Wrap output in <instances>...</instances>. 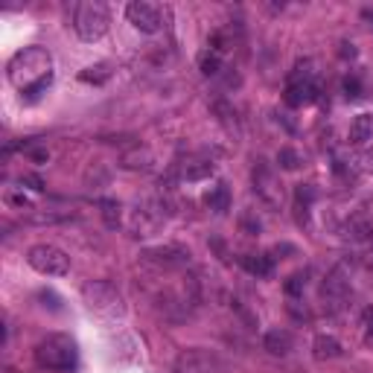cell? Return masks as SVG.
<instances>
[{"mask_svg": "<svg viewBox=\"0 0 373 373\" xmlns=\"http://www.w3.org/2000/svg\"><path fill=\"white\" fill-rule=\"evenodd\" d=\"M251 178H254V190H257V195L263 198L265 205L277 207V205L283 202V190H280L277 172H275V166H271V163L257 161V166H254V172H251Z\"/></svg>", "mask_w": 373, "mask_h": 373, "instance_id": "obj_10", "label": "cell"}, {"mask_svg": "<svg viewBox=\"0 0 373 373\" xmlns=\"http://www.w3.org/2000/svg\"><path fill=\"white\" fill-rule=\"evenodd\" d=\"M344 353V347L335 335H315L312 341V356L315 359H338Z\"/></svg>", "mask_w": 373, "mask_h": 373, "instance_id": "obj_14", "label": "cell"}, {"mask_svg": "<svg viewBox=\"0 0 373 373\" xmlns=\"http://www.w3.org/2000/svg\"><path fill=\"white\" fill-rule=\"evenodd\" d=\"M6 205L9 207H27V210H33V202H30V198L27 195H23V193H6Z\"/></svg>", "mask_w": 373, "mask_h": 373, "instance_id": "obj_23", "label": "cell"}, {"mask_svg": "<svg viewBox=\"0 0 373 373\" xmlns=\"http://www.w3.org/2000/svg\"><path fill=\"white\" fill-rule=\"evenodd\" d=\"M9 82L23 93L27 103L38 99V93L53 79V56L44 47H23L6 64Z\"/></svg>", "mask_w": 373, "mask_h": 373, "instance_id": "obj_1", "label": "cell"}, {"mask_svg": "<svg viewBox=\"0 0 373 373\" xmlns=\"http://www.w3.org/2000/svg\"><path fill=\"white\" fill-rule=\"evenodd\" d=\"M210 176H213V163H207V161H195V163L184 166L187 181H202V178H210Z\"/></svg>", "mask_w": 373, "mask_h": 373, "instance_id": "obj_18", "label": "cell"}, {"mask_svg": "<svg viewBox=\"0 0 373 373\" xmlns=\"http://www.w3.org/2000/svg\"><path fill=\"white\" fill-rule=\"evenodd\" d=\"M140 263L152 268H163V271H176L190 265V251L181 245H158V248H146L140 254Z\"/></svg>", "mask_w": 373, "mask_h": 373, "instance_id": "obj_7", "label": "cell"}, {"mask_svg": "<svg viewBox=\"0 0 373 373\" xmlns=\"http://www.w3.org/2000/svg\"><path fill=\"white\" fill-rule=\"evenodd\" d=\"M362 15H365V21H370V23H367V27H370V30H373V12H370V9H365V12H362Z\"/></svg>", "mask_w": 373, "mask_h": 373, "instance_id": "obj_26", "label": "cell"}, {"mask_svg": "<svg viewBox=\"0 0 373 373\" xmlns=\"http://www.w3.org/2000/svg\"><path fill=\"white\" fill-rule=\"evenodd\" d=\"M79 359L76 350V341L64 333H50L35 344V365L44 370H53V373H64L73 370Z\"/></svg>", "mask_w": 373, "mask_h": 373, "instance_id": "obj_2", "label": "cell"}, {"mask_svg": "<svg viewBox=\"0 0 373 373\" xmlns=\"http://www.w3.org/2000/svg\"><path fill=\"white\" fill-rule=\"evenodd\" d=\"M277 163H280L283 169H297V166H301V155H297L294 149H280Z\"/></svg>", "mask_w": 373, "mask_h": 373, "instance_id": "obj_22", "label": "cell"}, {"mask_svg": "<svg viewBox=\"0 0 373 373\" xmlns=\"http://www.w3.org/2000/svg\"><path fill=\"white\" fill-rule=\"evenodd\" d=\"M239 265L248 271V275H254V277H268L271 271H275V260L265 257V254H245L239 260Z\"/></svg>", "mask_w": 373, "mask_h": 373, "instance_id": "obj_13", "label": "cell"}, {"mask_svg": "<svg viewBox=\"0 0 373 373\" xmlns=\"http://www.w3.org/2000/svg\"><path fill=\"white\" fill-rule=\"evenodd\" d=\"M126 18L134 30H140L146 35H155L163 27V9L158 4H149V0H134V4H129Z\"/></svg>", "mask_w": 373, "mask_h": 373, "instance_id": "obj_9", "label": "cell"}, {"mask_svg": "<svg viewBox=\"0 0 373 373\" xmlns=\"http://www.w3.org/2000/svg\"><path fill=\"white\" fill-rule=\"evenodd\" d=\"M263 347H265L271 356H289L292 347H294V338H292L289 330L275 327V330H268V333L263 335Z\"/></svg>", "mask_w": 373, "mask_h": 373, "instance_id": "obj_12", "label": "cell"}, {"mask_svg": "<svg viewBox=\"0 0 373 373\" xmlns=\"http://www.w3.org/2000/svg\"><path fill=\"white\" fill-rule=\"evenodd\" d=\"M365 330H367V335L373 338V309H365Z\"/></svg>", "mask_w": 373, "mask_h": 373, "instance_id": "obj_25", "label": "cell"}, {"mask_svg": "<svg viewBox=\"0 0 373 373\" xmlns=\"http://www.w3.org/2000/svg\"><path fill=\"white\" fill-rule=\"evenodd\" d=\"M82 297L93 312L105 315V318H120L122 312H126V301H122L117 286L108 283V280H88L82 286Z\"/></svg>", "mask_w": 373, "mask_h": 373, "instance_id": "obj_4", "label": "cell"}, {"mask_svg": "<svg viewBox=\"0 0 373 373\" xmlns=\"http://www.w3.org/2000/svg\"><path fill=\"white\" fill-rule=\"evenodd\" d=\"M122 166H126V169H149V166H152V155H149L146 149H140V152L122 158Z\"/></svg>", "mask_w": 373, "mask_h": 373, "instance_id": "obj_20", "label": "cell"}, {"mask_svg": "<svg viewBox=\"0 0 373 373\" xmlns=\"http://www.w3.org/2000/svg\"><path fill=\"white\" fill-rule=\"evenodd\" d=\"M367 140H373V114H370V111L359 114V117L353 120V126H350V143L362 146V143H367Z\"/></svg>", "mask_w": 373, "mask_h": 373, "instance_id": "obj_15", "label": "cell"}, {"mask_svg": "<svg viewBox=\"0 0 373 373\" xmlns=\"http://www.w3.org/2000/svg\"><path fill=\"white\" fill-rule=\"evenodd\" d=\"M321 96V88L315 85V79L309 76V73H292L289 79V88H286V103L301 108V105H312L318 103Z\"/></svg>", "mask_w": 373, "mask_h": 373, "instance_id": "obj_11", "label": "cell"}, {"mask_svg": "<svg viewBox=\"0 0 373 373\" xmlns=\"http://www.w3.org/2000/svg\"><path fill=\"white\" fill-rule=\"evenodd\" d=\"M312 198H315V190L309 187V184H301V187H297V202H312Z\"/></svg>", "mask_w": 373, "mask_h": 373, "instance_id": "obj_24", "label": "cell"}, {"mask_svg": "<svg viewBox=\"0 0 373 373\" xmlns=\"http://www.w3.org/2000/svg\"><path fill=\"white\" fill-rule=\"evenodd\" d=\"M27 263L38 271V275H47V277H62L70 271V257L56 245H33L27 251Z\"/></svg>", "mask_w": 373, "mask_h": 373, "instance_id": "obj_6", "label": "cell"}, {"mask_svg": "<svg viewBox=\"0 0 373 373\" xmlns=\"http://www.w3.org/2000/svg\"><path fill=\"white\" fill-rule=\"evenodd\" d=\"M198 67H202L205 76H219L222 73V56L213 53V50H207V53H202V59H198Z\"/></svg>", "mask_w": 373, "mask_h": 373, "instance_id": "obj_19", "label": "cell"}, {"mask_svg": "<svg viewBox=\"0 0 373 373\" xmlns=\"http://www.w3.org/2000/svg\"><path fill=\"white\" fill-rule=\"evenodd\" d=\"M79 79L82 82H91V85H103V82L111 79V67L108 64H91V67H85L79 73Z\"/></svg>", "mask_w": 373, "mask_h": 373, "instance_id": "obj_17", "label": "cell"}, {"mask_svg": "<svg viewBox=\"0 0 373 373\" xmlns=\"http://www.w3.org/2000/svg\"><path fill=\"white\" fill-rule=\"evenodd\" d=\"M172 373H228V362L207 347H187L176 356Z\"/></svg>", "mask_w": 373, "mask_h": 373, "instance_id": "obj_5", "label": "cell"}, {"mask_svg": "<svg viewBox=\"0 0 373 373\" xmlns=\"http://www.w3.org/2000/svg\"><path fill=\"white\" fill-rule=\"evenodd\" d=\"M347 297H350V277H347L344 265H335L321 283V301L330 312H338L347 304Z\"/></svg>", "mask_w": 373, "mask_h": 373, "instance_id": "obj_8", "label": "cell"}, {"mask_svg": "<svg viewBox=\"0 0 373 373\" xmlns=\"http://www.w3.org/2000/svg\"><path fill=\"white\" fill-rule=\"evenodd\" d=\"M108 23H111L108 6L99 4V0H85V4L73 6V30H76V35L82 41H99V38H105Z\"/></svg>", "mask_w": 373, "mask_h": 373, "instance_id": "obj_3", "label": "cell"}, {"mask_svg": "<svg viewBox=\"0 0 373 373\" xmlns=\"http://www.w3.org/2000/svg\"><path fill=\"white\" fill-rule=\"evenodd\" d=\"M205 202L210 205V210L225 213V210L231 207V193H228V187H225V184H216V187L205 195Z\"/></svg>", "mask_w": 373, "mask_h": 373, "instance_id": "obj_16", "label": "cell"}, {"mask_svg": "<svg viewBox=\"0 0 373 373\" xmlns=\"http://www.w3.org/2000/svg\"><path fill=\"white\" fill-rule=\"evenodd\" d=\"M286 294L289 297H301L304 294V289H306V275H304V271H297V275H292L289 280H286Z\"/></svg>", "mask_w": 373, "mask_h": 373, "instance_id": "obj_21", "label": "cell"}]
</instances>
